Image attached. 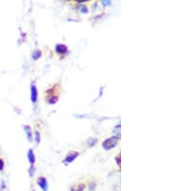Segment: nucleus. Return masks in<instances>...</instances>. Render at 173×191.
<instances>
[{
  "label": "nucleus",
  "mask_w": 173,
  "mask_h": 191,
  "mask_svg": "<svg viewBox=\"0 0 173 191\" xmlns=\"http://www.w3.org/2000/svg\"><path fill=\"white\" fill-rule=\"evenodd\" d=\"M56 51L58 52L59 54H64L68 52V47L65 45H56Z\"/></svg>",
  "instance_id": "5"
},
{
  "label": "nucleus",
  "mask_w": 173,
  "mask_h": 191,
  "mask_svg": "<svg viewBox=\"0 0 173 191\" xmlns=\"http://www.w3.org/2000/svg\"><path fill=\"white\" fill-rule=\"evenodd\" d=\"M3 168H4V162H3L2 159H0V171H2Z\"/></svg>",
  "instance_id": "11"
},
{
  "label": "nucleus",
  "mask_w": 173,
  "mask_h": 191,
  "mask_svg": "<svg viewBox=\"0 0 173 191\" xmlns=\"http://www.w3.org/2000/svg\"><path fill=\"white\" fill-rule=\"evenodd\" d=\"M41 52L39 50H37L36 52H34V54H33V58H34L35 60H37V59H39L41 57Z\"/></svg>",
  "instance_id": "9"
},
{
  "label": "nucleus",
  "mask_w": 173,
  "mask_h": 191,
  "mask_svg": "<svg viewBox=\"0 0 173 191\" xmlns=\"http://www.w3.org/2000/svg\"><path fill=\"white\" fill-rule=\"evenodd\" d=\"M31 100L33 101V103H36L38 100V90L35 85H32L31 87Z\"/></svg>",
  "instance_id": "3"
},
{
  "label": "nucleus",
  "mask_w": 173,
  "mask_h": 191,
  "mask_svg": "<svg viewBox=\"0 0 173 191\" xmlns=\"http://www.w3.org/2000/svg\"><path fill=\"white\" fill-rule=\"evenodd\" d=\"M78 2H83V1H86V0H77Z\"/></svg>",
  "instance_id": "13"
},
{
  "label": "nucleus",
  "mask_w": 173,
  "mask_h": 191,
  "mask_svg": "<svg viewBox=\"0 0 173 191\" xmlns=\"http://www.w3.org/2000/svg\"><path fill=\"white\" fill-rule=\"evenodd\" d=\"M24 129L26 131V134H27V138H28V140H31L32 139V132H31V128H30L28 126H26L24 127Z\"/></svg>",
  "instance_id": "8"
},
{
  "label": "nucleus",
  "mask_w": 173,
  "mask_h": 191,
  "mask_svg": "<svg viewBox=\"0 0 173 191\" xmlns=\"http://www.w3.org/2000/svg\"><path fill=\"white\" fill-rule=\"evenodd\" d=\"M116 161H118V165L120 166V156L118 154V156H116Z\"/></svg>",
  "instance_id": "12"
},
{
  "label": "nucleus",
  "mask_w": 173,
  "mask_h": 191,
  "mask_svg": "<svg viewBox=\"0 0 173 191\" xmlns=\"http://www.w3.org/2000/svg\"><path fill=\"white\" fill-rule=\"evenodd\" d=\"M79 156V154L78 153H76V151H72V153H70L68 154V156L65 157V162L66 163V164H68V163H70V162H72L73 160H74L76 157H77Z\"/></svg>",
  "instance_id": "4"
},
{
  "label": "nucleus",
  "mask_w": 173,
  "mask_h": 191,
  "mask_svg": "<svg viewBox=\"0 0 173 191\" xmlns=\"http://www.w3.org/2000/svg\"><path fill=\"white\" fill-rule=\"evenodd\" d=\"M38 184L39 185V187L43 190V191H47L48 189V183H47V180L44 177H41L38 179Z\"/></svg>",
  "instance_id": "2"
},
{
  "label": "nucleus",
  "mask_w": 173,
  "mask_h": 191,
  "mask_svg": "<svg viewBox=\"0 0 173 191\" xmlns=\"http://www.w3.org/2000/svg\"><path fill=\"white\" fill-rule=\"evenodd\" d=\"M85 187H86V185L84 183H80L76 187H72L71 191H83L85 189Z\"/></svg>",
  "instance_id": "7"
},
{
  "label": "nucleus",
  "mask_w": 173,
  "mask_h": 191,
  "mask_svg": "<svg viewBox=\"0 0 173 191\" xmlns=\"http://www.w3.org/2000/svg\"><path fill=\"white\" fill-rule=\"evenodd\" d=\"M28 158H29V162L31 163V165H34V163H35V161H36V158H35V154H34V153H33L32 150L29 151Z\"/></svg>",
  "instance_id": "6"
},
{
  "label": "nucleus",
  "mask_w": 173,
  "mask_h": 191,
  "mask_svg": "<svg viewBox=\"0 0 173 191\" xmlns=\"http://www.w3.org/2000/svg\"><path fill=\"white\" fill-rule=\"evenodd\" d=\"M116 144H117V139H116V137L108 138V139H106L104 142H103V148H104L106 151H109V150L113 149V148H115L116 146Z\"/></svg>",
  "instance_id": "1"
},
{
  "label": "nucleus",
  "mask_w": 173,
  "mask_h": 191,
  "mask_svg": "<svg viewBox=\"0 0 173 191\" xmlns=\"http://www.w3.org/2000/svg\"><path fill=\"white\" fill-rule=\"evenodd\" d=\"M36 141H37V144L39 143V133L37 131L36 132Z\"/></svg>",
  "instance_id": "10"
}]
</instances>
